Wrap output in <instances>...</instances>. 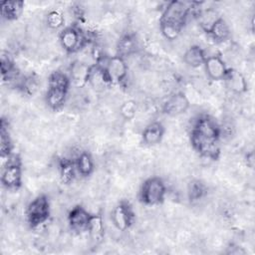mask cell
I'll use <instances>...</instances> for the list:
<instances>
[{
	"mask_svg": "<svg viewBox=\"0 0 255 255\" xmlns=\"http://www.w3.org/2000/svg\"><path fill=\"white\" fill-rule=\"evenodd\" d=\"M23 7L22 1H4L1 3V15L8 21L16 20L22 14Z\"/></svg>",
	"mask_w": 255,
	"mask_h": 255,
	"instance_id": "obj_17",
	"label": "cell"
},
{
	"mask_svg": "<svg viewBox=\"0 0 255 255\" xmlns=\"http://www.w3.org/2000/svg\"><path fill=\"white\" fill-rule=\"evenodd\" d=\"M194 3L184 1H171L164 8L160 18V25H168L182 30L191 11L194 10Z\"/></svg>",
	"mask_w": 255,
	"mask_h": 255,
	"instance_id": "obj_2",
	"label": "cell"
},
{
	"mask_svg": "<svg viewBox=\"0 0 255 255\" xmlns=\"http://www.w3.org/2000/svg\"><path fill=\"white\" fill-rule=\"evenodd\" d=\"M206 57L207 56L205 54V51L201 47L193 45L186 49V51L184 52L183 61L191 68H198L202 64H204Z\"/></svg>",
	"mask_w": 255,
	"mask_h": 255,
	"instance_id": "obj_16",
	"label": "cell"
},
{
	"mask_svg": "<svg viewBox=\"0 0 255 255\" xmlns=\"http://www.w3.org/2000/svg\"><path fill=\"white\" fill-rule=\"evenodd\" d=\"M76 163L69 159H64L60 165V175L64 183H70L74 180L76 175Z\"/></svg>",
	"mask_w": 255,
	"mask_h": 255,
	"instance_id": "obj_23",
	"label": "cell"
},
{
	"mask_svg": "<svg viewBox=\"0 0 255 255\" xmlns=\"http://www.w3.org/2000/svg\"><path fill=\"white\" fill-rule=\"evenodd\" d=\"M110 84L122 83L128 75V65L124 58L120 56H113L106 60V64L102 67Z\"/></svg>",
	"mask_w": 255,
	"mask_h": 255,
	"instance_id": "obj_7",
	"label": "cell"
},
{
	"mask_svg": "<svg viewBox=\"0 0 255 255\" xmlns=\"http://www.w3.org/2000/svg\"><path fill=\"white\" fill-rule=\"evenodd\" d=\"M46 23L51 29H59L64 24V16L58 11H51L46 17Z\"/></svg>",
	"mask_w": 255,
	"mask_h": 255,
	"instance_id": "obj_27",
	"label": "cell"
},
{
	"mask_svg": "<svg viewBox=\"0 0 255 255\" xmlns=\"http://www.w3.org/2000/svg\"><path fill=\"white\" fill-rule=\"evenodd\" d=\"M0 137H1V144H0V148H1V158H9L11 156V150H12V143H11V139L8 133V130L6 129V128L4 127V124L2 122L1 125V131H0Z\"/></svg>",
	"mask_w": 255,
	"mask_h": 255,
	"instance_id": "obj_25",
	"label": "cell"
},
{
	"mask_svg": "<svg viewBox=\"0 0 255 255\" xmlns=\"http://www.w3.org/2000/svg\"><path fill=\"white\" fill-rule=\"evenodd\" d=\"M205 71L208 77L213 81L224 80L228 68L225 65V62L217 55H212L206 57L204 62Z\"/></svg>",
	"mask_w": 255,
	"mask_h": 255,
	"instance_id": "obj_12",
	"label": "cell"
},
{
	"mask_svg": "<svg viewBox=\"0 0 255 255\" xmlns=\"http://www.w3.org/2000/svg\"><path fill=\"white\" fill-rule=\"evenodd\" d=\"M166 194L164 181L157 176L147 178L141 185L139 191L140 201L146 205H157L161 203Z\"/></svg>",
	"mask_w": 255,
	"mask_h": 255,
	"instance_id": "obj_3",
	"label": "cell"
},
{
	"mask_svg": "<svg viewBox=\"0 0 255 255\" xmlns=\"http://www.w3.org/2000/svg\"><path fill=\"white\" fill-rule=\"evenodd\" d=\"M120 112L122 114V116L125 118V119H131L133 118V116L135 115V112H136V105L133 101H127L125 102L121 108H120Z\"/></svg>",
	"mask_w": 255,
	"mask_h": 255,
	"instance_id": "obj_28",
	"label": "cell"
},
{
	"mask_svg": "<svg viewBox=\"0 0 255 255\" xmlns=\"http://www.w3.org/2000/svg\"><path fill=\"white\" fill-rule=\"evenodd\" d=\"M59 40L62 48L68 53H75L88 43L86 35L74 26L63 29L59 35Z\"/></svg>",
	"mask_w": 255,
	"mask_h": 255,
	"instance_id": "obj_5",
	"label": "cell"
},
{
	"mask_svg": "<svg viewBox=\"0 0 255 255\" xmlns=\"http://www.w3.org/2000/svg\"><path fill=\"white\" fill-rule=\"evenodd\" d=\"M69 88L62 86H48L46 94V103L52 110L61 109L67 101Z\"/></svg>",
	"mask_w": 255,
	"mask_h": 255,
	"instance_id": "obj_13",
	"label": "cell"
},
{
	"mask_svg": "<svg viewBox=\"0 0 255 255\" xmlns=\"http://www.w3.org/2000/svg\"><path fill=\"white\" fill-rule=\"evenodd\" d=\"M91 68L92 66H89L85 62H82V61L73 62L70 67V76H69L71 84H73L77 88L84 87L87 83H89Z\"/></svg>",
	"mask_w": 255,
	"mask_h": 255,
	"instance_id": "obj_11",
	"label": "cell"
},
{
	"mask_svg": "<svg viewBox=\"0 0 255 255\" xmlns=\"http://www.w3.org/2000/svg\"><path fill=\"white\" fill-rule=\"evenodd\" d=\"M75 163H76L77 171L83 176H88L94 171V168H95L94 159L92 155L87 151L81 152L78 155Z\"/></svg>",
	"mask_w": 255,
	"mask_h": 255,
	"instance_id": "obj_22",
	"label": "cell"
},
{
	"mask_svg": "<svg viewBox=\"0 0 255 255\" xmlns=\"http://www.w3.org/2000/svg\"><path fill=\"white\" fill-rule=\"evenodd\" d=\"M221 129L210 117H199L191 128V144L202 156L215 159L220 153Z\"/></svg>",
	"mask_w": 255,
	"mask_h": 255,
	"instance_id": "obj_1",
	"label": "cell"
},
{
	"mask_svg": "<svg viewBox=\"0 0 255 255\" xmlns=\"http://www.w3.org/2000/svg\"><path fill=\"white\" fill-rule=\"evenodd\" d=\"M197 21L199 26L208 33L211 27L214 25V23L220 18L218 13L212 9V8H206V9H199V11L196 13Z\"/></svg>",
	"mask_w": 255,
	"mask_h": 255,
	"instance_id": "obj_18",
	"label": "cell"
},
{
	"mask_svg": "<svg viewBox=\"0 0 255 255\" xmlns=\"http://www.w3.org/2000/svg\"><path fill=\"white\" fill-rule=\"evenodd\" d=\"M189 108V101L183 93H175L170 96L162 106L163 113L168 116H179L187 111Z\"/></svg>",
	"mask_w": 255,
	"mask_h": 255,
	"instance_id": "obj_9",
	"label": "cell"
},
{
	"mask_svg": "<svg viewBox=\"0 0 255 255\" xmlns=\"http://www.w3.org/2000/svg\"><path fill=\"white\" fill-rule=\"evenodd\" d=\"M50 215V203L46 195L41 194L33 199L27 207V219L32 227L45 223Z\"/></svg>",
	"mask_w": 255,
	"mask_h": 255,
	"instance_id": "obj_4",
	"label": "cell"
},
{
	"mask_svg": "<svg viewBox=\"0 0 255 255\" xmlns=\"http://www.w3.org/2000/svg\"><path fill=\"white\" fill-rule=\"evenodd\" d=\"M164 134V128L159 122L148 124L142 131V141L146 145H154L158 143Z\"/></svg>",
	"mask_w": 255,
	"mask_h": 255,
	"instance_id": "obj_15",
	"label": "cell"
},
{
	"mask_svg": "<svg viewBox=\"0 0 255 255\" xmlns=\"http://www.w3.org/2000/svg\"><path fill=\"white\" fill-rule=\"evenodd\" d=\"M0 66H1V74H2L3 80H10L15 77L16 69H15L14 63L11 60L10 56L8 54H5L4 52H2L1 54Z\"/></svg>",
	"mask_w": 255,
	"mask_h": 255,
	"instance_id": "obj_24",
	"label": "cell"
},
{
	"mask_svg": "<svg viewBox=\"0 0 255 255\" xmlns=\"http://www.w3.org/2000/svg\"><path fill=\"white\" fill-rule=\"evenodd\" d=\"M137 47V42L134 36L132 35H124L118 42L117 45V51H118V56L122 57L125 59L127 56H130L133 54L136 50Z\"/></svg>",
	"mask_w": 255,
	"mask_h": 255,
	"instance_id": "obj_20",
	"label": "cell"
},
{
	"mask_svg": "<svg viewBox=\"0 0 255 255\" xmlns=\"http://www.w3.org/2000/svg\"><path fill=\"white\" fill-rule=\"evenodd\" d=\"M1 182L7 189H18L22 184V167L18 157L10 156L3 167Z\"/></svg>",
	"mask_w": 255,
	"mask_h": 255,
	"instance_id": "obj_6",
	"label": "cell"
},
{
	"mask_svg": "<svg viewBox=\"0 0 255 255\" xmlns=\"http://www.w3.org/2000/svg\"><path fill=\"white\" fill-rule=\"evenodd\" d=\"M216 43L226 41L230 36V28L223 18H219L207 33Z\"/></svg>",
	"mask_w": 255,
	"mask_h": 255,
	"instance_id": "obj_19",
	"label": "cell"
},
{
	"mask_svg": "<svg viewBox=\"0 0 255 255\" xmlns=\"http://www.w3.org/2000/svg\"><path fill=\"white\" fill-rule=\"evenodd\" d=\"M133 212L128 203L122 202L117 205L112 212V220L116 228L120 231H126L132 223Z\"/></svg>",
	"mask_w": 255,
	"mask_h": 255,
	"instance_id": "obj_8",
	"label": "cell"
},
{
	"mask_svg": "<svg viewBox=\"0 0 255 255\" xmlns=\"http://www.w3.org/2000/svg\"><path fill=\"white\" fill-rule=\"evenodd\" d=\"M206 192V189H205V186L198 180H195V181H192L190 184H189V187H188V196L190 198V200L192 201H196V200H199L201 199L204 194Z\"/></svg>",
	"mask_w": 255,
	"mask_h": 255,
	"instance_id": "obj_26",
	"label": "cell"
},
{
	"mask_svg": "<svg viewBox=\"0 0 255 255\" xmlns=\"http://www.w3.org/2000/svg\"><path fill=\"white\" fill-rule=\"evenodd\" d=\"M92 238V240L96 243L101 242L103 237H104V232H105V226H104V221L101 215L95 214L91 216L90 223L88 226L87 230Z\"/></svg>",
	"mask_w": 255,
	"mask_h": 255,
	"instance_id": "obj_21",
	"label": "cell"
},
{
	"mask_svg": "<svg viewBox=\"0 0 255 255\" xmlns=\"http://www.w3.org/2000/svg\"><path fill=\"white\" fill-rule=\"evenodd\" d=\"M224 81L226 86L236 94H242L247 90V83L244 76L235 69H228Z\"/></svg>",
	"mask_w": 255,
	"mask_h": 255,
	"instance_id": "obj_14",
	"label": "cell"
},
{
	"mask_svg": "<svg viewBox=\"0 0 255 255\" xmlns=\"http://www.w3.org/2000/svg\"><path fill=\"white\" fill-rule=\"evenodd\" d=\"M92 214L82 206H75L68 214V222L72 230L83 232L88 230Z\"/></svg>",
	"mask_w": 255,
	"mask_h": 255,
	"instance_id": "obj_10",
	"label": "cell"
}]
</instances>
